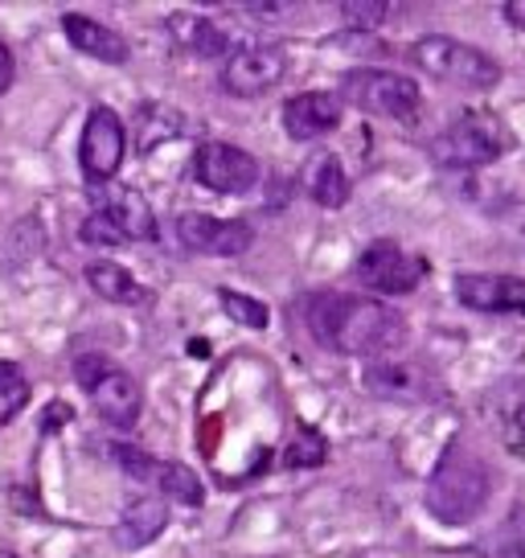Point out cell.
I'll return each mask as SVG.
<instances>
[{
	"label": "cell",
	"mask_w": 525,
	"mask_h": 558,
	"mask_svg": "<svg viewBox=\"0 0 525 558\" xmlns=\"http://www.w3.org/2000/svg\"><path fill=\"white\" fill-rule=\"evenodd\" d=\"M288 469H320L325 460H329V439L320 436V432H313V427H304V432H296V439H292V448H288Z\"/></svg>",
	"instance_id": "7402d4cb"
},
{
	"label": "cell",
	"mask_w": 525,
	"mask_h": 558,
	"mask_svg": "<svg viewBox=\"0 0 525 558\" xmlns=\"http://www.w3.org/2000/svg\"><path fill=\"white\" fill-rule=\"evenodd\" d=\"M423 374L411 366H374L366 374V386L374 395H390V399H419Z\"/></svg>",
	"instance_id": "44dd1931"
},
{
	"label": "cell",
	"mask_w": 525,
	"mask_h": 558,
	"mask_svg": "<svg viewBox=\"0 0 525 558\" xmlns=\"http://www.w3.org/2000/svg\"><path fill=\"white\" fill-rule=\"evenodd\" d=\"M87 243H103V246H115V243H123L120 239V230L111 227L107 218H99V214H90L87 222H83V230H78Z\"/></svg>",
	"instance_id": "4316f807"
},
{
	"label": "cell",
	"mask_w": 525,
	"mask_h": 558,
	"mask_svg": "<svg viewBox=\"0 0 525 558\" xmlns=\"http://www.w3.org/2000/svg\"><path fill=\"white\" fill-rule=\"evenodd\" d=\"M386 13H390V4L382 0H345L341 4V17H350V25H382Z\"/></svg>",
	"instance_id": "484cf974"
},
{
	"label": "cell",
	"mask_w": 525,
	"mask_h": 558,
	"mask_svg": "<svg viewBox=\"0 0 525 558\" xmlns=\"http://www.w3.org/2000/svg\"><path fill=\"white\" fill-rule=\"evenodd\" d=\"M308 329L320 345L345 357H378L406 341L403 313L369 296H316L308 304Z\"/></svg>",
	"instance_id": "6da1fadb"
},
{
	"label": "cell",
	"mask_w": 525,
	"mask_h": 558,
	"mask_svg": "<svg viewBox=\"0 0 525 558\" xmlns=\"http://www.w3.org/2000/svg\"><path fill=\"white\" fill-rule=\"evenodd\" d=\"M169 525V501L164 497H141L120 513V522L111 530V538L120 550H144L148 542H157Z\"/></svg>",
	"instance_id": "e0dca14e"
},
{
	"label": "cell",
	"mask_w": 525,
	"mask_h": 558,
	"mask_svg": "<svg viewBox=\"0 0 525 558\" xmlns=\"http://www.w3.org/2000/svg\"><path fill=\"white\" fill-rule=\"evenodd\" d=\"M90 202L95 214L107 218L111 227L120 230L123 243H148L157 239V214L148 206V197L123 185H90Z\"/></svg>",
	"instance_id": "7c38bea8"
},
{
	"label": "cell",
	"mask_w": 525,
	"mask_h": 558,
	"mask_svg": "<svg viewBox=\"0 0 525 558\" xmlns=\"http://www.w3.org/2000/svg\"><path fill=\"white\" fill-rule=\"evenodd\" d=\"M74 374H78V386L87 390L90 402H95V411H99L107 423L132 427V423L141 418L144 395H141V383H136L127 369L111 366L107 357L90 353V357H78Z\"/></svg>",
	"instance_id": "8992f818"
},
{
	"label": "cell",
	"mask_w": 525,
	"mask_h": 558,
	"mask_svg": "<svg viewBox=\"0 0 525 558\" xmlns=\"http://www.w3.org/2000/svg\"><path fill=\"white\" fill-rule=\"evenodd\" d=\"M190 50L197 53V58H218V53L227 50V37H222V29L213 25V21H193L190 25Z\"/></svg>",
	"instance_id": "d4e9b609"
},
{
	"label": "cell",
	"mask_w": 525,
	"mask_h": 558,
	"mask_svg": "<svg viewBox=\"0 0 525 558\" xmlns=\"http://www.w3.org/2000/svg\"><path fill=\"white\" fill-rule=\"evenodd\" d=\"M25 402H29L25 374H21L17 366H9V362H0V423H9L13 415H21Z\"/></svg>",
	"instance_id": "603a6c76"
},
{
	"label": "cell",
	"mask_w": 525,
	"mask_h": 558,
	"mask_svg": "<svg viewBox=\"0 0 525 558\" xmlns=\"http://www.w3.org/2000/svg\"><path fill=\"white\" fill-rule=\"evenodd\" d=\"M123 153H127L123 120L111 107H90L87 123H83V140H78V165H83L90 185H111V177L120 173L123 165Z\"/></svg>",
	"instance_id": "52a82bcc"
},
{
	"label": "cell",
	"mask_w": 525,
	"mask_h": 558,
	"mask_svg": "<svg viewBox=\"0 0 525 558\" xmlns=\"http://www.w3.org/2000/svg\"><path fill=\"white\" fill-rule=\"evenodd\" d=\"M492 497V472L489 464L473 456L468 448L452 444L448 456L439 460V469L427 481V509L436 513L443 525L473 522Z\"/></svg>",
	"instance_id": "7a4b0ae2"
},
{
	"label": "cell",
	"mask_w": 525,
	"mask_h": 558,
	"mask_svg": "<svg viewBox=\"0 0 525 558\" xmlns=\"http://www.w3.org/2000/svg\"><path fill=\"white\" fill-rule=\"evenodd\" d=\"M193 177L213 193H246L259 185V160L239 144L210 140L193 157Z\"/></svg>",
	"instance_id": "9c48e42d"
},
{
	"label": "cell",
	"mask_w": 525,
	"mask_h": 558,
	"mask_svg": "<svg viewBox=\"0 0 525 558\" xmlns=\"http://www.w3.org/2000/svg\"><path fill=\"white\" fill-rule=\"evenodd\" d=\"M505 21H509V25H517V29H525V0H509Z\"/></svg>",
	"instance_id": "f1b7e54d"
},
{
	"label": "cell",
	"mask_w": 525,
	"mask_h": 558,
	"mask_svg": "<svg viewBox=\"0 0 525 558\" xmlns=\"http://www.w3.org/2000/svg\"><path fill=\"white\" fill-rule=\"evenodd\" d=\"M0 558H17V555H9V550H0Z\"/></svg>",
	"instance_id": "f546056e"
},
{
	"label": "cell",
	"mask_w": 525,
	"mask_h": 558,
	"mask_svg": "<svg viewBox=\"0 0 525 558\" xmlns=\"http://www.w3.org/2000/svg\"><path fill=\"white\" fill-rule=\"evenodd\" d=\"M341 123V95L333 90H304L283 104V132L292 140H320Z\"/></svg>",
	"instance_id": "5bb4252c"
},
{
	"label": "cell",
	"mask_w": 525,
	"mask_h": 558,
	"mask_svg": "<svg viewBox=\"0 0 525 558\" xmlns=\"http://www.w3.org/2000/svg\"><path fill=\"white\" fill-rule=\"evenodd\" d=\"M115 464H120L132 481H144V485H157L164 497H176L181 506H202L206 493H202V481L193 476L185 464H164V460H152L141 448H127V444H115L111 448Z\"/></svg>",
	"instance_id": "8fae6325"
},
{
	"label": "cell",
	"mask_w": 525,
	"mask_h": 558,
	"mask_svg": "<svg viewBox=\"0 0 525 558\" xmlns=\"http://www.w3.org/2000/svg\"><path fill=\"white\" fill-rule=\"evenodd\" d=\"M176 239L185 251H197V255H218V259H234L251 251L255 243V230L246 222H222L213 214H181L176 218Z\"/></svg>",
	"instance_id": "4fadbf2b"
},
{
	"label": "cell",
	"mask_w": 525,
	"mask_h": 558,
	"mask_svg": "<svg viewBox=\"0 0 525 558\" xmlns=\"http://www.w3.org/2000/svg\"><path fill=\"white\" fill-rule=\"evenodd\" d=\"M283 74H288V53L280 46H243L227 58L222 87L239 99H259L271 87H280Z\"/></svg>",
	"instance_id": "30bf717a"
},
{
	"label": "cell",
	"mask_w": 525,
	"mask_h": 558,
	"mask_svg": "<svg viewBox=\"0 0 525 558\" xmlns=\"http://www.w3.org/2000/svg\"><path fill=\"white\" fill-rule=\"evenodd\" d=\"M341 99L353 104L357 111H366V116H386V120H415V111H419V87L403 78V74H394V70H350L345 78H341Z\"/></svg>",
	"instance_id": "5b68a950"
},
{
	"label": "cell",
	"mask_w": 525,
	"mask_h": 558,
	"mask_svg": "<svg viewBox=\"0 0 525 558\" xmlns=\"http://www.w3.org/2000/svg\"><path fill=\"white\" fill-rule=\"evenodd\" d=\"M455 300L476 313H522L525 316V279L513 276H455Z\"/></svg>",
	"instance_id": "9a60e30c"
},
{
	"label": "cell",
	"mask_w": 525,
	"mask_h": 558,
	"mask_svg": "<svg viewBox=\"0 0 525 558\" xmlns=\"http://www.w3.org/2000/svg\"><path fill=\"white\" fill-rule=\"evenodd\" d=\"M492 432L501 436L509 452L525 456V378H509V383L492 386L485 399Z\"/></svg>",
	"instance_id": "2e32d148"
},
{
	"label": "cell",
	"mask_w": 525,
	"mask_h": 558,
	"mask_svg": "<svg viewBox=\"0 0 525 558\" xmlns=\"http://www.w3.org/2000/svg\"><path fill=\"white\" fill-rule=\"evenodd\" d=\"M218 304H222L239 325H246V329H267V320H271L262 300H251V296H243V292H230V288H218Z\"/></svg>",
	"instance_id": "cb8c5ba5"
},
{
	"label": "cell",
	"mask_w": 525,
	"mask_h": 558,
	"mask_svg": "<svg viewBox=\"0 0 525 558\" xmlns=\"http://www.w3.org/2000/svg\"><path fill=\"white\" fill-rule=\"evenodd\" d=\"M411 62L439 83H452L460 90H492L501 83V62H492L485 50L464 46L455 37L431 34L411 46Z\"/></svg>",
	"instance_id": "277c9868"
},
{
	"label": "cell",
	"mask_w": 525,
	"mask_h": 558,
	"mask_svg": "<svg viewBox=\"0 0 525 558\" xmlns=\"http://www.w3.org/2000/svg\"><path fill=\"white\" fill-rule=\"evenodd\" d=\"M87 283L95 296L111 300V304H144L148 300L141 279L132 276L127 267H120V263H107V259L87 263Z\"/></svg>",
	"instance_id": "ffe728a7"
},
{
	"label": "cell",
	"mask_w": 525,
	"mask_h": 558,
	"mask_svg": "<svg viewBox=\"0 0 525 558\" xmlns=\"http://www.w3.org/2000/svg\"><path fill=\"white\" fill-rule=\"evenodd\" d=\"M13 87V53H9V46L0 41V95Z\"/></svg>",
	"instance_id": "83f0119b"
},
{
	"label": "cell",
	"mask_w": 525,
	"mask_h": 558,
	"mask_svg": "<svg viewBox=\"0 0 525 558\" xmlns=\"http://www.w3.org/2000/svg\"><path fill=\"white\" fill-rule=\"evenodd\" d=\"M427 276V259L419 255H411L403 251L399 243H390V239H378V243H369L362 251V259H357V279L374 288V292H382V296H406V292H415Z\"/></svg>",
	"instance_id": "ba28073f"
},
{
	"label": "cell",
	"mask_w": 525,
	"mask_h": 558,
	"mask_svg": "<svg viewBox=\"0 0 525 558\" xmlns=\"http://www.w3.org/2000/svg\"><path fill=\"white\" fill-rule=\"evenodd\" d=\"M509 148H513V136L492 111H464L431 140V157L443 169H480L501 160Z\"/></svg>",
	"instance_id": "3957f363"
},
{
	"label": "cell",
	"mask_w": 525,
	"mask_h": 558,
	"mask_svg": "<svg viewBox=\"0 0 525 558\" xmlns=\"http://www.w3.org/2000/svg\"><path fill=\"white\" fill-rule=\"evenodd\" d=\"M304 190L316 206L337 209L350 202V177L341 169V160L333 153H316L308 165H304Z\"/></svg>",
	"instance_id": "d6986e66"
},
{
	"label": "cell",
	"mask_w": 525,
	"mask_h": 558,
	"mask_svg": "<svg viewBox=\"0 0 525 558\" xmlns=\"http://www.w3.org/2000/svg\"><path fill=\"white\" fill-rule=\"evenodd\" d=\"M62 34L71 41L78 53H87V58H99L107 66H120L127 62V41H123L115 29H107L99 21L83 17V13H62Z\"/></svg>",
	"instance_id": "ac0fdd59"
}]
</instances>
